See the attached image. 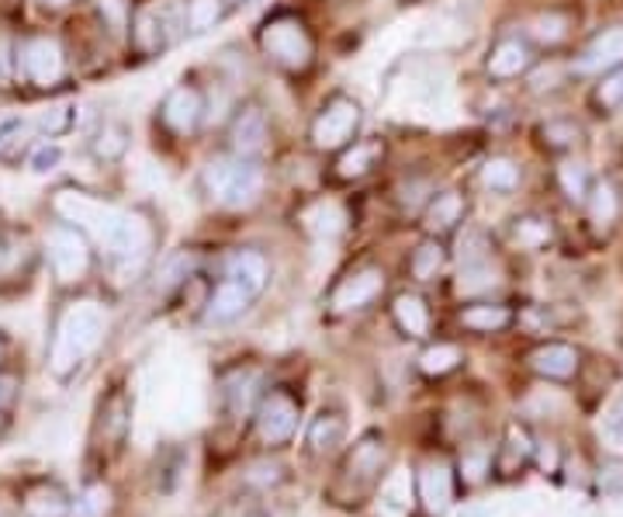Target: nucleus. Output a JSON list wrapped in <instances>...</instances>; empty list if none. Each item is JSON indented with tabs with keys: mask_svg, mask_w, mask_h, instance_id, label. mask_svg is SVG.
<instances>
[{
	"mask_svg": "<svg viewBox=\"0 0 623 517\" xmlns=\"http://www.w3.org/2000/svg\"><path fill=\"white\" fill-rule=\"evenodd\" d=\"M56 209L66 215V223L91 229L94 240L115 257V261L132 265V261H143L152 250V229L136 212L104 205L91 195H83V191H59Z\"/></svg>",
	"mask_w": 623,
	"mask_h": 517,
	"instance_id": "obj_1",
	"label": "nucleus"
},
{
	"mask_svg": "<svg viewBox=\"0 0 623 517\" xmlns=\"http://www.w3.org/2000/svg\"><path fill=\"white\" fill-rule=\"evenodd\" d=\"M107 330L104 310L94 303V299H80V303H70L63 310L56 334L49 344V369L56 379H70L80 372V364L91 358Z\"/></svg>",
	"mask_w": 623,
	"mask_h": 517,
	"instance_id": "obj_2",
	"label": "nucleus"
},
{
	"mask_svg": "<svg viewBox=\"0 0 623 517\" xmlns=\"http://www.w3.org/2000/svg\"><path fill=\"white\" fill-rule=\"evenodd\" d=\"M385 465H388V445H385L382 435H377V430H371V435H364L358 445L347 451V459L340 465V476L329 490L332 501L347 504V507L364 504L371 493L382 486Z\"/></svg>",
	"mask_w": 623,
	"mask_h": 517,
	"instance_id": "obj_3",
	"label": "nucleus"
},
{
	"mask_svg": "<svg viewBox=\"0 0 623 517\" xmlns=\"http://www.w3.org/2000/svg\"><path fill=\"white\" fill-rule=\"evenodd\" d=\"M46 257H49V268L53 278L59 285H77L87 278L94 265V254L91 244H87V233L73 223H56L46 233Z\"/></svg>",
	"mask_w": 623,
	"mask_h": 517,
	"instance_id": "obj_4",
	"label": "nucleus"
},
{
	"mask_svg": "<svg viewBox=\"0 0 623 517\" xmlns=\"http://www.w3.org/2000/svg\"><path fill=\"white\" fill-rule=\"evenodd\" d=\"M205 188L212 191L215 202L229 209H242L257 202L263 188V175L257 164H247V160H212L205 167Z\"/></svg>",
	"mask_w": 623,
	"mask_h": 517,
	"instance_id": "obj_5",
	"label": "nucleus"
},
{
	"mask_svg": "<svg viewBox=\"0 0 623 517\" xmlns=\"http://www.w3.org/2000/svg\"><path fill=\"white\" fill-rule=\"evenodd\" d=\"M260 46L274 63H281L284 70H305L312 63V35L298 18L281 14L271 18L260 32Z\"/></svg>",
	"mask_w": 623,
	"mask_h": 517,
	"instance_id": "obj_6",
	"label": "nucleus"
},
{
	"mask_svg": "<svg viewBox=\"0 0 623 517\" xmlns=\"http://www.w3.org/2000/svg\"><path fill=\"white\" fill-rule=\"evenodd\" d=\"M298 420H302V403L287 390L263 393L253 411L257 435L267 448H284L292 441L298 435Z\"/></svg>",
	"mask_w": 623,
	"mask_h": 517,
	"instance_id": "obj_7",
	"label": "nucleus"
},
{
	"mask_svg": "<svg viewBox=\"0 0 623 517\" xmlns=\"http://www.w3.org/2000/svg\"><path fill=\"white\" fill-rule=\"evenodd\" d=\"M128 427H132V403L122 390H115L98 406L94 430H91V459L107 462L115 451H122V445L128 438Z\"/></svg>",
	"mask_w": 623,
	"mask_h": 517,
	"instance_id": "obj_8",
	"label": "nucleus"
},
{
	"mask_svg": "<svg viewBox=\"0 0 623 517\" xmlns=\"http://www.w3.org/2000/svg\"><path fill=\"white\" fill-rule=\"evenodd\" d=\"M416 501L427 517H443L457 497V469L448 459H427L416 469Z\"/></svg>",
	"mask_w": 623,
	"mask_h": 517,
	"instance_id": "obj_9",
	"label": "nucleus"
},
{
	"mask_svg": "<svg viewBox=\"0 0 623 517\" xmlns=\"http://www.w3.org/2000/svg\"><path fill=\"white\" fill-rule=\"evenodd\" d=\"M361 128V104L350 98H332L312 122V143L319 149H340Z\"/></svg>",
	"mask_w": 623,
	"mask_h": 517,
	"instance_id": "obj_10",
	"label": "nucleus"
},
{
	"mask_svg": "<svg viewBox=\"0 0 623 517\" xmlns=\"http://www.w3.org/2000/svg\"><path fill=\"white\" fill-rule=\"evenodd\" d=\"M18 70L25 74L35 88H53V83L63 80L66 74V59H63V49L56 38H29L25 46L18 53Z\"/></svg>",
	"mask_w": 623,
	"mask_h": 517,
	"instance_id": "obj_11",
	"label": "nucleus"
},
{
	"mask_svg": "<svg viewBox=\"0 0 623 517\" xmlns=\"http://www.w3.org/2000/svg\"><path fill=\"white\" fill-rule=\"evenodd\" d=\"M181 29H188V18H181V8L177 4H152V8H143L136 14L132 35H136L139 49L156 53V49H163L170 38H177Z\"/></svg>",
	"mask_w": 623,
	"mask_h": 517,
	"instance_id": "obj_12",
	"label": "nucleus"
},
{
	"mask_svg": "<svg viewBox=\"0 0 623 517\" xmlns=\"http://www.w3.org/2000/svg\"><path fill=\"white\" fill-rule=\"evenodd\" d=\"M382 292H385V271H377V268L353 271L350 278H343V282L337 285V292H332V310L337 313H361Z\"/></svg>",
	"mask_w": 623,
	"mask_h": 517,
	"instance_id": "obj_13",
	"label": "nucleus"
},
{
	"mask_svg": "<svg viewBox=\"0 0 623 517\" xmlns=\"http://www.w3.org/2000/svg\"><path fill=\"white\" fill-rule=\"evenodd\" d=\"M526 364L537 375L544 379H554V382H568L578 375V364H582V358H578V351L571 348V344H562V340H547L541 344V348H533Z\"/></svg>",
	"mask_w": 623,
	"mask_h": 517,
	"instance_id": "obj_14",
	"label": "nucleus"
},
{
	"mask_svg": "<svg viewBox=\"0 0 623 517\" xmlns=\"http://www.w3.org/2000/svg\"><path fill=\"white\" fill-rule=\"evenodd\" d=\"M21 507H25L29 517H73V501L59 483L53 480H38L32 486H25L21 493Z\"/></svg>",
	"mask_w": 623,
	"mask_h": 517,
	"instance_id": "obj_15",
	"label": "nucleus"
},
{
	"mask_svg": "<svg viewBox=\"0 0 623 517\" xmlns=\"http://www.w3.org/2000/svg\"><path fill=\"white\" fill-rule=\"evenodd\" d=\"M623 63V25L607 29L603 35H596L586 53L575 59V74H599Z\"/></svg>",
	"mask_w": 623,
	"mask_h": 517,
	"instance_id": "obj_16",
	"label": "nucleus"
},
{
	"mask_svg": "<svg viewBox=\"0 0 623 517\" xmlns=\"http://www.w3.org/2000/svg\"><path fill=\"white\" fill-rule=\"evenodd\" d=\"M202 112H205V101L194 88H173L163 101V122L177 136H191L197 122H202Z\"/></svg>",
	"mask_w": 623,
	"mask_h": 517,
	"instance_id": "obj_17",
	"label": "nucleus"
},
{
	"mask_svg": "<svg viewBox=\"0 0 623 517\" xmlns=\"http://www.w3.org/2000/svg\"><path fill=\"white\" fill-rule=\"evenodd\" d=\"M229 143L239 157H257L260 149L267 146V115L260 108L247 104L239 108V115L233 119V128H229Z\"/></svg>",
	"mask_w": 623,
	"mask_h": 517,
	"instance_id": "obj_18",
	"label": "nucleus"
},
{
	"mask_svg": "<svg viewBox=\"0 0 623 517\" xmlns=\"http://www.w3.org/2000/svg\"><path fill=\"white\" fill-rule=\"evenodd\" d=\"M533 451H537V445L530 441L526 430H520L513 424L506 430V441L496 448V472L502 480H517L520 472L533 462Z\"/></svg>",
	"mask_w": 623,
	"mask_h": 517,
	"instance_id": "obj_19",
	"label": "nucleus"
},
{
	"mask_svg": "<svg viewBox=\"0 0 623 517\" xmlns=\"http://www.w3.org/2000/svg\"><path fill=\"white\" fill-rule=\"evenodd\" d=\"M257 385L260 375L250 369H236L233 375L222 379V403H226V414L233 420H247L253 411V400H257Z\"/></svg>",
	"mask_w": 623,
	"mask_h": 517,
	"instance_id": "obj_20",
	"label": "nucleus"
},
{
	"mask_svg": "<svg viewBox=\"0 0 623 517\" xmlns=\"http://www.w3.org/2000/svg\"><path fill=\"white\" fill-rule=\"evenodd\" d=\"M347 441V420L340 411H322L319 417H312L308 424V451L319 459L337 456L340 445Z\"/></svg>",
	"mask_w": 623,
	"mask_h": 517,
	"instance_id": "obj_21",
	"label": "nucleus"
},
{
	"mask_svg": "<svg viewBox=\"0 0 623 517\" xmlns=\"http://www.w3.org/2000/svg\"><path fill=\"white\" fill-rule=\"evenodd\" d=\"M530 63H533V53L523 38H502L492 46V53H488V74L499 77V80H509V77H520L530 70Z\"/></svg>",
	"mask_w": 623,
	"mask_h": 517,
	"instance_id": "obj_22",
	"label": "nucleus"
},
{
	"mask_svg": "<svg viewBox=\"0 0 623 517\" xmlns=\"http://www.w3.org/2000/svg\"><path fill=\"white\" fill-rule=\"evenodd\" d=\"M253 299H257V295H250L239 282L226 278V282L215 285V292H212V299H208V310H205V319H208V323H229V319H236V316L247 313Z\"/></svg>",
	"mask_w": 623,
	"mask_h": 517,
	"instance_id": "obj_23",
	"label": "nucleus"
},
{
	"mask_svg": "<svg viewBox=\"0 0 623 517\" xmlns=\"http://www.w3.org/2000/svg\"><path fill=\"white\" fill-rule=\"evenodd\" d=\"M226 278L239 282L250 295H260L267 289V278H271V268H267V257L257 250H236L226 265Z\"/></svg>",
	"mask_w": 623,
	"mask_h": 517,
	"instance_id": "obj_24",
	"label": "nucleus"
},
{
	"mask_svg": "<svg viewBox=\"0 0 623 517\" xmlns=\"http://www.w3.org/2000/svg\"><path fill=\"white\" fill-rule=\"evenodd\" d=\"M392 316H395V327L406 337H412V340L430 337V310H427V303H422V295H416V292L395 295Z\"/></svg>",
	"mask_w": 623,
	"mask_h": 517,
	"instance_id": "obj_25",
	"label": "nucleus"
},
{
	"mask_svg": "<svg viewBox=\"0 0 623 517\" xmlns=\"http://www.w3.org/2000/svg\"><path fill=\"white\" fill-rule=\"evenodd\" d=\"M457 319H461V327L475 330V334H499L513 323V310L502 303H475V306L461 310Z\"/></svg>",
	"mask_w": 623,
	"mask_h": 517,
	"instance_id": "obj_26",
	"label": "nucleus"
},
{
	"mask_svg": "<svg viewBox=\"0 0 623 517\" xmlns=\"http://www.w3.org/2000/svg\"><path fill=\"white\" fill-rule=\"evenodd\" d=\"M302 220H305V229H308V233H316V236H337V233L347 226V212H343L340 202L326 199V202L312 205V209L302 215Z\"/></svg>",
	"mask_w": 623,
	"mask_h": 517,
	"instance_id": "obj_27",
	"label": "nucleus"
},
{
	"mask_svg": "<svg viewBox=\"0 0 623 517\" xmlns=\"http://www.w3.org/2000/svg\"><path fill=\"white\" fill-rule=\"evenodd\" d=\"M464 220V199L457 195V191H443V195H437L427 209V226L430 233H448L454 229L457 223Z\"/></svg>",
	"mask_w": 623,
	"mask_h": 517,
	"instance_id": "obj_28",
	"label": "nucleus"
},
{
	"mask_svg": "<svg viewBox=\"0 0 623 517\" xmlns=\"http://www.w3.org/2000/svg\"><path fill=\"white\" fill-rule=\"evenodd\" d=\"M496 469V451L488 445H464V456L457 465V476L464 480V486H475L482 483L488 472Z\"/></svg>",
	"mask_w": 623,
	"mask_h": 517,
	"instance_id": "obj_29",
	"label": "nucleus"
},
{
	"mask_svg": "<svg viewBox=\"0 0 623 517\" xmlns=\"http://www.w3.org/2000/svg\"><path fill=\"white\" fill-rule=\"evenodd\" d=\"M586 205H589V220H592L599 229H607V226L616 220V212H620V199H616V191H613L610 181H596V184L589 188Z\"/></svg>",
	"mask_w": 623,
	"mask_h": 517,
	"instance_id": "obj_30",
	"label": "nucleus"
},
{
	"mask_svg": "<svg viewBox=\"0 0 623 517\" xmlns=\"http://www.w3.org/2000/svg\"><path fill=\"white\" fill-rule=\"evenodd\" d=\"M382 157V143H353V149H347V154L340 157L337 164V175L353 181V178H364L367 170L374 167V160Z\"/></svg>",
	"mask_w": 623,
	"mask_h": 517,
	"instance_id": "obj_31",
	"label": "nucleus"
},
{
	"mask_svg": "<svg viewBox=\"0 0 623 517\" xmlns=\"http://www.w3.org/2000/svg\"><path fill=\"white\" fill-rule=\"evenodd\" d=\"M457 364H461L457 344H430V348L419 355V369H422V375H430V379L451 375Z\"/></svg>",
	"mask_w": 623,
	"mask_h": 517,
	"instance_id": "obj_32",
	"label": "nucleus"
},
{
	"mask_svg": "<svg viewBox=\"0 0 623 517\" xmlns=\"http://www.w3.org/2000/svg\"><path fill=\"white\" fill-rule=\"evenodd\" d=\"M25 265H29V244L11 233H0V282L18 278Z\"/></svg>",
	"mask_w": 623,
	"mask_h": 517,
	"instance_id": "obj_33",
	"label": "nucleus"
},
{
	"mask_svg": "<svg viewBox=\"0 0 623 517\" xmlns=\"http://www.w3.org/2000/svg\"><path fill=\"white\" fill-rule=\"evenodd\" d=\"M443 261H448V250H443L440 240H427L419 244V250L412 254V274L419 282H433V278L443 271Z\"/></svg>",
	"mask_w": 623,
	"mask_h": 517,
	"instance_id": "obj_34",
	"label": "nucleus"
},
{
	"mask_svg": "<svg viewBox=\"0 0 623 517\" xmlns=\"http://www.w3.org/2000/svg\"><path fill=\"white\" fill-rule=\"evenodd\" d=\"M482 184L492 191H513L520 184V167L506 157H492L482 167Z\"/></svg>",
	"mask_w": 623,
	"mask_h": 517,
	"instance_id": "obj_35",
	"label": "nucleus"
},
{
	"mask_svg": "<svg viewBox=\"0 0 623 517\" xmlns=\"http://www.w3.org/2000/svg\"><path fill=\"white\" fill-rule=\"evenodd\" d=\"M513 240H517L523 250H541V247L551 244V223L541 220V215H526V220H517Z\"/></svg>",
	"mask_w": 623,
	"mask_h": 517,
	"instance_id": "obj_36",
	"label": "nucleus"
},
{
	"mask_svg": "<svg viewBox=\"0 0 623 517\" xmlns=\"http://www.w3.org/2000/svg\"><path fill=\"white\" fill-rule=\"evenodd\" d=\"M128 149V128L118 122H104V128L94 136V154L101 160H118Z\"/></svg>",
	"mask_w": 623,
	"mask_h": 517,
	"instance_id": "obj_37",
	"label": "nucleus"
},
{
	"mask_svg": "<svg viewBox=\"0 0 623 517\" xmlns=\"http://www.w3.org/2000/svg\"><path fill=\"white\" fill-rule=\"evenodd\" d=\"M35 125H38L46 136H59V133H66V128L73 125V108H70V104H49V108H42V112L35 115Z\"/></svg>",
	"mask_w": 623,
	"mask_h": 517,
	"instance_id": "obj_38",
	"label": "nucleus"
},
{
	"mask_svg": "<svg viewBox=\"0 0 623 517\" xmlns=\"http://www.w3.org/2000/svg\"><path fill=\"white\" fill-rule=\"evenodd\" d=\"M218 14H222V0H191L188 4V29L202 35V32L215 29Z\"/></svg>",
	"mask_w": 623,
	"mask_h": 517,
	"instance_id": "obj_39",
	"label": "nucleus"
},
{
	"mask_svg": "<svg viewBox=\"0 0 623 517\" xmlns=\"http://www.w3.org/2000/svg\"><path fill=\"white\" fill-rule=\"evenodd\" d=\"M558 178H562V188H565V195L571 202H586L589 199L592 181H589V170L582 164H565Z\"/></svg>",
	"mask_w": 623,
	"mask_h": 517,
	"instance_id": "obj_40",
	"label": "nucleus"
},
{
	"mask_svg": "<svg viewBox=\"0 0 623 517\" xmlns=\"http://www.w3.org/2000/svg\"><path fill=\"white\" fill-rule=\"evenodd\" d=\"M533 35H537V42H544V46H554V42H562L568 35V18L565 14H541L537 21H533Z\"/></svg>",
	"mask_w": 623,
	"mask_h": 517,
	"instance_id": "obj_41",
	"label": "nucleus"
},
{
	"mask_svg": "<svg viewBox=\"0 0 623 517\" xmlns=\"http://www.w3.org/2000/svg\"><path fill=\"white\" fill-rule=\"evenodd\" d=\"M25 143H29V122L21 119L0 122V157H11L18 146L25 149Z\"/></svg>",
	"mask_w": 623,
	"mask_h": 517,
	"instance_id": "obj_42",
	"label": "nucleus"
},
{
	"mask_svg": "<svg viewBox=\"0 0 623 517\" xmlns=\"http://www.w3.org/2000/svg\"><path fill=\"white\" fill-rule=\"evenodd\" d=\"M596 104H599V108H620V104H623V67L613 70V74L596 88Z\"/></svg>",
	"mask_w": 623,
	"mask_h": 517,
	"instance_id": "obj_43",
	"label": "nucleus"
},
{
	"mask_svg": "<svg viewBox=\"0 0 623 517\" xmlns=\"http://www.w3.org/2000/svg\"><path fill=\"white\" fill-rule=\"evenodd\" d=\"M596 486L610 493V497H623V459L607 462L603 469L596 472Z\"/></svg>",
	"mask_w": 623,
	"mask_h": 517,
	"instance_id": "obj_44",
	"label": "nucleus"
},
{
	"mask_svg": "<svg viewBox=\"0 0 623 517\" xmlns=\"http://www.w3.org/2000/svg\"><path fill=\"white\" fill-rule=\"evenodd\" d=\"M59 160H63V149H59L56 143H42V146H35V149H32V160H29V167L35 170V175H49V170H56V167H59Z\"/></svg>",
	"mask_w": 623,
	"mask_h": 517,
	"instance_id": "obj_45",
	"label": "nucleus"
},
{
	"mask_svg": "<svg viewBox=\"0 0 623 517\" xmlns=\"http://www.w3.org/2000/svg\"><path fill=\"white\" fill-rule=\"evenodd\" d=\"M544 143L554 149H565L571 143H578V125L575 122H547L544 125Z\"/></svg>",
	"mask_w": 623,
	"mask_h": 517,
	"instance_id": "obj_46",
	"label": "nucleus"
},
{
	"mask_svg": "<svg viewBox=\"0 0 623 517\" xmlns=\"http://www.w3.org/2000/svg\"><path fill=\"white\" fill-rule=\"evenodd\" d=\"M603 435H607V441H613V445L623 448V396H616L610 403V411L603 417Z\"/></svg>",
	"mask_w": 623,
	"mask_h": 517,
	"instance_id": "obj_47",
	"label": "nucleus"
},
{
	"mask_svg": "<svg viewBox=\"0 0 623 517\" xmlns=\"http://www.w3.org/2000/svg\"><path fill=\"white\" fill-rule=\"evenodd\" d=\"M247 480L267 490V486H277V483L284 480V469H281L277 462H257V465L247 472Z\"/></svg>",
	"mask_w": 623,
	"mask_h": 517,
	"instance_id": "obj_48",
	"label": "nucleus"
},
{
	"mask_svg": "<svg viewBox=\"0 0 623 517\" xmlns=\"http://www.w3.org/2000/svg\"><path fill=\"white\" fill-rule=\"evenodd\" d=\"M191 274V257L188 254H177V257H170L167 261V268L160 271V278H163V289H170V285H177V282H184V278Z\"/></svg>",
	"mask_w": 623,
	"mask_h": 517,
	"instance_id": "obj_49",
	"label": "nucleus"
},
{
	"mask_svg": "<svg viewBox=\"0 0 623 517\" xmlns=\"http://www.w3.org/2000/svg\"><path fill=\"white\" fill-rule=\"evenodd\" d=\"M14 70H18V56H14V46L11 42L0 35V88H4V83L14 77Z\"/></svg>",
	"mask_w": 623,
	"mask_h": 517,
	"instance_id": "obj_50",
	"label": "nucleus"
},
{
	"mask_svg": "<svg viewBox=\"0 0 623 517\" xmlns=\"http://www.w3.org/2000/svg\"><path fill=\"white\" fill-rule=\"evenodd\" d=\"M98 8H101V14H107V21L115 29L125 25V0H98Z\"/></svg>",
	"mask_w": 623,
	"mask_h": 517,
	"instance_id": "obj_51",
	"label": "nucleus"
},
{
	"mask_svg": "<svg viewBox=\"0 0 623 517\" xmlns=\"http://www.w3.org/2000/svg\"><path fill=\"white\" fill-rule=\"evenodd\" d=\"M14 393H18V382H14L11 375H4V372H0V414H4L8 406H11Z\"/></svg>",
	"mask_w": 623,
	"mask_h": 517,
	"instance_id": "obj_52",
	"label": "nucleus"
},
{
	"mask_svg": "<svg viewBox=\"0 0 623 517\" xmlns=\"http://www.w3.org/2000/svg\"><path fill=\"white\" fill-rule=\"evenodd\" d=\"M42 8H49V11H59V8H66V4H73V0H38Z\"/></svg>",
	"mask_w": 623,
	"mask_h": 517,
	"instance_id": "obj_53",
	"label": "nucleus"
},
{
	"mask_svg": "<svg viewBox=\"0 0 623 517\" xmlns=\"http://www.w3.org/2000/svg\"><path fill=\"white\" fill-rule=\"evenodd\" d=\"M4 351H8V344H4V337H0V358H4Z\"/></svg>",
	"mask_w": 623,
	"mask_h": 517,
	"instance_id": "obj_54",
	"label": "nucleus"
},
{
	"mask_svg": "<svg viewBox=\"0 0 623 517\" xmlns=\"http://www.w3.org/2000/svg\"><path fill=\"white\" fill-rule=\"evenodd\" d=\"M0 517H8V514H4V510H0Z\"/></svg>",
	"mask_w": 623,
	"mask_h": 517,
	"instance_id": "obj_55",
	"label": "nucleus"
}]
</instances>
